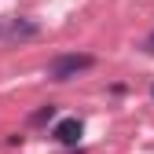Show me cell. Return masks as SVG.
I'll list each match as a JSON object with an SVG mask.
<instances>
[{"label":"cell","instance_id":"1","mask_svg":"<svg viewBox=\"0 0 154 154\" xmlns=\"http://www.w3.org/2000/svg\"><path fill=\"white\" fill-rule=\"evenodd\" d=\"M92 66H95V55H88V51H63V55H55L48 63V77L51 81H70V77L85 73Z\"/></svg>","mask_w":154,"mask_h":154},{"label":"cell","instance_id":"2","mask_svg":"<svg viewBox=\"0 0 154 154\" xmlns=\"http://www.w3.org/2000/svg\"><path fill=\"white\" fill-rule=\"evenodd\" d=\"M81 132H85V125H81V118H63L59 125L51 128V136L59 140L63 147H77V140H81Z\"/></svg>","mask_w":154,"mask_h":154},{"label":"cell","instance_id":"3","mask_svg":"<svg viewBox=\"0 0 154 154\" xmlns=\"http://www.w3.org/2000/svg\"><path fill=\"white\" fill-rule=\"evenodd\" d=\"M4 37H11V41H22V37H37V22H22V18H15V22L4 29Z\"/></svg>","mask_w":154,"mask_h":154},{"label":"cell","instance_id":"4","mask_svg":"<svg viewBox=\"0 0 154 154\" xmlns=\"http://www.w3.org/2000/svg\"><path fill=\"white\" fill-rule=\"evenodd\" d=\"M51 118H55V106L48 103V106H41V110H37V114H33L29 121H33V125H44V121H51Z\"/></svg>","mask_w":154,"mask_h":154},{"label":"cell","instance_id":"5","mask_svg":"<svg viewBox=\"0 0 154 154\" xmlns=\"http://www.w3.org/2000/svg\"><path fill=\"white\" fill-rule=\"evenodd\" d=\"M143 51H150V55H154V33L147 37V41H143Z\"/></svg>","mask_w":154,"mask_h":154},{"label":"cell","instance_id":"6","mask_svg":"<svg viewBox=\"0 0 154 154\" xmlns=\"http://www.w3.org/2000/svg\"><path fill=\"white\" fill-rule=\"evenodd\" d=\"M0 37H4V26H0Z\"/></svg>","mask_w":154,"mask_h":154},{"label":"cell","instance_id":"7","mask_svg":"<svg viewBox=\"0 0 154 154\" xmlns=\"http://www.w3.org/2000/svg\"><path fill=\"white\" fill-rule=\"evenodd\" d=\"M150 95H154V88H150Z\"/></svg>","mask_w":154,"mask_h":154}]
</instances>
